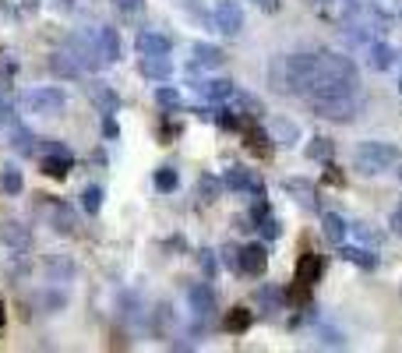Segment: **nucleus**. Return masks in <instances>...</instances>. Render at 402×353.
I'll use <instances>...</instances> for the list:
<instances>
[{
    "label": "nucleus",
    "instance_id": "e433bc0d",
    "mask_svg": "<svg viewBox=\"0 0 402 353\" xmlns=\"http://www.w3.org/2000/svg\"><path fill=\"white\" fill-rule=\"evenodd\" d=\"M254 4H258L265 14H276V11H279V0H254Z\"/></svg>",
    "mask_w": 402,
    "mask_h": 353
},
{
    "label": "nucleus",
    "instance_id": "f704fd0d",
    "mask_svg": "<svg viewBox=\"0 0 402 353\" xmlns=\"http://www.w3.org/2000/svg\"><path fill=\"white\" fill-rule=\"evenodd\" d=\"M201 268H205V275H208V279L215 275V268H219V265H215V255H212V251H201Z\"/></svg>",
    "mask_w": 402,
    "mask_h": 353
},
{
    "label": "nucleus",
    "instance_id": "423d86ee",
    "mask_svg": "<svg viewBox=\"0 0 402 353\" xmlns=\"http://www.w3.org/2000/svg\"><path fill=\"white\" fill-rule=\"evenodd\" d=\"M222 184H226L229 191H251V194H265L261 180L251 174V170H244V167H229V170L222 174Z\"/></svg>",
    "mask_w": 402,
    "mask_h": 353
},
{
    "label": "nucleus",
    "instance_id": "f8f14e48",
    "mask_svg": "<svg viewBox=\"0 0 402 353\" xmlns=\"http://www.w3.org/2000/svg\"><path fill=\"white\" fill-rule=\"evenodd\" d=\"M265 265H268V255H265L261 244H251V248L240 251V272H244V275H261Z\"/></svg>",
    "mask_w": 402,
    "mask_h": 353
},
{
    "label": "nucleus",
    "instance_id": "412c9836",
    "mask_svg": "<svg viewBox=\"0 0 402 353\" xmlns=\"http://www.w3.org/2000/svg\"><path fill=\"white\" fill-rule=\"evenodd\" d=\"M222 64V50L208 46V43H195V68H219Z\"/></svg>",
    "mask_w": 402,
    "mask_h": 353
},
{
    "label": "nucleus",
    "instance_id": "ddd939ff",
    "mask_svg": "<svg viewBox=\"0 0 402 353\" xmlns=\"http://www.w3.org/2000/svg\"><path fill=\"white\" fill-rule=\"evenodd\" d=\"M0 241L11 248V251H25L28 244H32V237H28V230L21 226V223H0Z\"/></svg>",
    "mask_w": 402,
    "mask_h": 353
},
{
    "label": "nucleus",
    "instance_id": "79ce46f5",
    "mask_svg": "<svg viewBox=\"0 0 402 353\" xmlns=\"http://www.w3.org/2000/svg\"><path fill=\"white\" fill-rule=\"evenodd\" d=\"M4 318H7V315H4V304H0V325H4Z\"/></svg>",
    "mask_w": 402,
    "mask_h": 353
},
{
    "label": "nucleus",
    "instance_id": "4be33fe9",
    "mask_svg": "<svg viewBox=\"0 0 402 353\" xmlns=\"http://www.w3.org/2000/svg\"><path fill=\"white\" fill-rule=\"evenodd\" d=\"M251 322H254V315H251L247 307H233V311L226 315L222 329H226V332H247V329H251Z\"/></svg>",
    "mask_w": 402,
    "mask_h": 353
},
{
    "label": "nucleus",
    "instance_id": "a19ab883",
    "mask_svg": "<svg viewBox=\"0 0 402 353\" xmlns=\"http://www.w3.org/2000/svg\"><path fill=\"white\" fill-rule=\"evenodd\" d=\"M328 184H342V174H335V167H328V174H325Z\"/></svg>",
    "mask_w": 402,
    "mask_h": 353
},
{
    "label": "nucleus",
    "instance_id": "aec40b11",
    "mask_svg": "<svg viewBox=\"0 0 402 353\" xmlns=\"http://www.w3.org/2000/svg\"><path fill=\"white\" fill-rule=\"evenodd\" d=\"M321 233H325L332 244H342V237H346V223H342V216L325 212V216H321Z\"/></svg>",
    "mask_w": 402,
    "mask_h": 353
},
{
    "label": "nucleus",
    "instance_id": "c85d7f7f",
    "mask_svg": "<svg viewBox=\"0 0 402 353\" xmlns=\"http://www.w3.org/2000/svg\"><path fill=\"white\" fill-rule=\"evenodd\" d=\"M156 102H159V106H166V110H177V106H180V92H177V88H170V85H159V88H156Z\"/></svg>",
    "mask_w": 402,
    "mask_h": 353
},
{
    "label": "nucleus",
    "instance_id": "c756f323",
    "mask_svg": "<svg viewBox=\"0 0 402 353\" xmlns=\"http://www.w3.org/2000/svg\"><path fill=\"white\" fill-rule=\"evenodd\" d=\"M219 187H222V184H219V180H215V176H201L198 180V194H201V201H215V198H219Z\"/></svg>",
    "mask_w": 402,
    "mask_h": 353
},
{
    "label": "nucleus",
    "instance_id": "c03bdc74",
    "mask_svg": "<svg viewBox=\"0 0 402 353\" xmlns=\"http://www.w3.org/2000/svg\"><path fill=\"white\" fill-rule=\"evenodd\" d=\"M399 180H402V170H399Z\"/></svg>",
    "mask_w": 402,
    "mask_h": 353
},
{
    "label": "nucleus",
    "instance_id": "cd10ccee",
    "mask_svg": "<svg viewBox=\"0 0 402 353\" xmlns=\"http://www.w3.org/2000/svg\"><path fill=\"white\" fill-rule=\"evenodd\" d=\"M342 258H346V262H353V265H364V268H374V265H378V258H374L371 251H364V248H346V251H342Z\"/></svg>",
    "mask_w": 402,
    "mask_h": 353
},
{
    "label": "nucleus",
    "instance_id": "7c9ffc66",
    "mask_svg": "<svg viewBox=\"0 0 402 353\" xmlns=\"http://www.w3.org/2000/svg\"><path fill=\"white\" fill-rule=\"evenodd\" d=\"M156 187H159L163 194L177 191V170H173V167H163V170L156 174Z\"/></svg>",
    "mask_w": 402,
    "mask_h": 353
},
{
    "label": "nucleus",
    "instance_id": "2f4dec72",
    "mask_svg": "<svg viewBox=\"0 0 402 353\" xmlns=\"http://www.w3.org/2000/svg\"><path fill=\"white\" fill-rule=\"evenodd\" d=\"M11 113H14V110H11V88H7V82L0 78V120L11 124V120H14Z\"/></svg>",
    "mask_w": 402,
    "mask_h": 353
},
{
    "label": "nucleus",
    "instance_id": "4468645a",
    "mask_svg": "<svg viewBox=\"0 0 402 353\" xmlns=\"http://www.w3.org/2000/svg\"><path fill=\"white\" fill-rule=\"evenodd\" d=\"M195 88H198V95L212 99V102H222V99L233 95V82L229 78H205V82H195Z\"/></svg>",
    "mask_w": 402,
    "mask_h": 353
},
{
    "label": "nucleus",
    "instance_id": "a878e982",
    "mask_svg": "<svg viewBox=\"0 0 402 353\" xmlns=\"http://www.w3.org/2000/svg\"><path fill=\"white\" fill-rule=\"evenodd\" d=\"M82 209L89 212V216H96L102 209V187H96V184H89L85 191H82Z\"/></svg>",
    "mask_w": 402,
    "mask_h": 353
},
{
    "label": "nucleus",
    "instance_id": "20e7f679",
    "mask_svg": "<svg viewBox=\"0 0 402 353\" xmlns=\"http://www.w3.org/2000/svg\"><path fill=\"white\" fill-rule=\"evenodd\" d=\"M314 113L325 120H349L357 113L353 95H328V99H314Z\"/></svg>",
    "mask_w": 402,
    "mask_h": 353
},
{
    "label": "nucleus",
    "instance_id": "473e14b6",
    "mask_svg": "<svg viewBox=\"0 0 402 353\" xmlns=\"http://www.w3.org/2000/svg\"><path fill=\"white\" fill-rule=\"evenodd\" d=\"M258 230H261V237H265V241H276V237H279V233H283V223H279V219H276V216H265V219H261V226H258Z\"/></svg>",
    "mask_w": 402,
    "mask_h": 353
},
{
    "label": "nucleus",
    "instance_id": "1a4fd4ad",
    "mask_svg": "<svg viewBox=\"0 0 402 353\" xmlns=\"http://www.w3.org/2000/svg\"><path fill=\"white\" fill-rule=\"evenodd\" d=\"M96 43H99V53H102L106 64H116V60H120V36H116L113 25L96 28Z\"/></svg>",
    "mask_w": 402,
    "mask_h": 353
},
{
    "label": "nucleus",
    "instance_id": "393cba45",
    "mask_svg": "<svg viewBox=\"0 0 402 353\" xmlns=\"http://www.w3.org/2000/svg\"><path fill=\"white\" fill-rule=\"evenodd\" d=\"M0 187H4L7 194H18V191L25 187V180H21V170H18V167H4V174H0Z\"/></svg>",
    "mask_w": 402,
    "mask_h": 353
},
{
    "label": "nucleus",
    "instance_id": "2eb2a0df",
    "mask_svg": "<svg viewBox=\"0 0 402 353\" xmlns=\"http://www.w3.org/2000/svg\"><path fill=\"white\" fill-rule=\"evenodd\" d=\"M89 99H92V102L99 106V110L106 113V117L120 110V95H116L113 88H106L102 82H96V85H89Z\"/></svg>",
    "mask_w": 402,
    "mask_h": 353
},
{
    "label": "nucleus",
    "instance_id": "6e6552de",
    "mask_svg": "<svg viewBox=\"0 0 402 353\" xmlns=\"http://www.w3.org/2000/svg\"><path fill=\"white\" fill-rule=\"evenodd\" d=\"M188 304H191V311H195L198 318H208V315L215 311V290H212L208 283H195V286L188 290Z\"/></svg>",
    "mask_w": 402,
    "mask_h": 353
},
{
    "label": "nucleus",
    "instance_id": "58836bf2",
    "mask_svg": "<svg viewBox=\"0 0 402 353\" xmlns=\"http://www.w3.org/2000/svg\"><path fill=\"white\" fill-rule=\"evenodd\" d=\"M392 230H396V233L402 237V205L396 209V216H392Z\"/></svg>",
    "mask_w": 402,
    "mask_h": 353
},
{
    "label": "nucleus",
    "instance_id": "f3484780",
    "mask_svg": "<svg viewBox=\"0 0 402 353\" xmlns=\"http://www.w3.org/2000/svg\"><path fill=\"white\" fill-rule=\"evenodd\" d=\"M317 275H321V258H317L314 251H303L300 265H297V283H303V286H314V283H317Z\"/></svg>",
    "mask_w": 402,
    "mask_h": 353
},
{
    "label": "nucleus",
    "instance_id": "9d476101",
    "mask_svg": "<svg viewBox=\"0 0 402 353\" xmlns=\"http://www.w3.org/2000/svg\"><path fill=\"white\" fill-rule=\"evenodd\" d=\"M134 46H138L141 57H159V53H170V50H173V43H170L163 32H141Z\"/></svg>",
    "mask_w": 402,
    "mask_h": 353
},
{
    "label": "nucleus",
    "instance_id": "f03ea898",
    "mask_svg": "<svg viewBox=\"0 0 402 353\" xmlns=\"http://www.w3.org/2000/svg\"><path fill=\"white\" fill-rule=\"evenodd\" d=\"M392 163H399V149H396V145L364 142V145L357 149V170H360V174H381V170H389Z\"/></svg>",
    "mask_w": 402,
    "mask_h": 353
},
{
    "label": "nucleus",
    "instance_id": "0eeeda50",
    "mask_svg": "<svg viewBox=\"0 0 402 353\" xmlns=\"http://www.w3.org/2000/svg\"><path fill=\"white\" fill-rule=\"evenodd\" d=\"M7 145L18 152V156H36V138H32V131L25 127V124H18V120H11L7 124Z\"/></svg>",
    "mask_w": 402,
    "mask_h": 353
},
{
    "label": "nucleus",
    "instance_id": "b1692460",
    "mask_svg": "<svg viewBox=\"0 0 402 353\" xmlns=\"http://www.w3.org/2000/svg\"><path fill=\"white\" fill-rule=\"evenodd\" d=\"M332 152H335V145H332V138H314L310 145H307V159H332Z\"/></svg>",
    "mask_w": 402,
    "mask_h": 353
},
{
    "label": "nucleus",
    "instance_id": "a211bd4d",
    "mask_svg": "<svg viewBox=\"0 0 402 353\" xmlns=\"http://www.w3.org/2000/svg\"><path fill=\"white\" fill-rule=\"evenodd\" d=\"M286 191H290L300 205H307V209H317V198H314V184H310V180L293 176V180H286Z\"/></svg>",
    "mask_w": 402,
    "mask_h": 353
},
{
    "label": "nucleus",
    "instance_id": "f257e3e1",
    "mask_svg": "<svg viewBox=\"0 0 402 353\" xmlns=\"http://www.w3.org/2000/svg\"><path fill=\"white\" fill-rule=\"evenodd\" d=\"M286 68V85L300 95H310L314 92V82H317V53H297V57H286L283 60Z\"/></svg>",
    "mask_w": 402,
    "mask_h": 353
},
{
    "label": "nucleus",
    "instance_id": "5701e85b",
    "mask_svg": "<svg viewBox=\"0 0 402 353\" xmlns=\"http://www.w3.org/2000/svg\"><path fill=\"white\" fill-rule=\"evenodd\" d=\"M272 138H276L279 145H293V142H297V124L276 117V120H272Z\"/></svg>",
    "mask_w": 402,
    "mask_h": 353
},
{
    "label": "nucleus",
    "instance_id": "7ed1b4c3",
    "mask_svg": "<svg viewBox=\"0 0 402 353\" xmlns=\"http://www.w3.org/2000/svg\"><path fill=\"white\" fill-rule=\"evenodd\" d=\"M64 102H67L64 88H32L21 95V106L28 113H39V117H57L64 110Z\"/></svg>",
    "mask_w": 402,
    "mask_h": 353
},
{
    "label": "nucleus",
    "instance_id": "c9c22d12",
    "mask_svg": "<svg viewBox=\"0 0 402 353\" xmlns=\"http://www.w3.org/2000/svg\"><path fill=\"white\" fill-rule=\"evenodd\" d=\"M321 347H342L339 332H325V336H321Z\"/></svg>",
    "mask_w": 402,
    "mask_h": 353
},
{
    "label": "nucleus",
    "instance_id": "bb28decb",
    "mask_svg": "<svg viewBox=\"0 0 402 353\" xmlns=\"http://www.w3.org/2000/svg\"><path fill=\"white\" fill-rule=\"evenodd\" d=\"M53 223H57L60 233H75V212H71L67 205H57V209H53Z\"/></svg>",
    "mask_w": 402,
    "mask_h": 353
},
{
    "label": "nucleus",
    "instance_id": "39448f33",
    "mask_svg": "<svg viewBox=\"0 0 402 353\" xmlns=\"http://www.w3.org/2000/svg\"><path fill=\"white\" fill-rule=\"evenodd\" d=\"M215 28L222 36H237L244 28V7L237 0H219L215 4Z\"/></svg>",
    "mask_w": 402,
    "mask_h": 353
},
{
    "label": "nucleus",
    "instance_id": "37998d69",
    "mask_svg": "<svg viewBox=\"0 0 402 353\" xmlns=\"http://www.w3.org/2000/svg\"><path fill=\"white\" fill-rule=\"evenodd\" d=\"M317 4H328V0H317Z\"/></svg>",
    "mask_w": 402,
    "mask_h": 353
},
{
    "label": "nucleus",
    "instance_id": "ea45409f",
    "mask_svg": "<svg viewBox=\"0 0 402 353\" xmlns=\"http://www.w3.org/2000/svg\"><path fill=\"white\" fill-rule=\"evenodd\" d=\"M102 131H106V138H116V135H120V131H116V124H113V120H106V124H102Z\"/></svg>",
    "mask_w": 402,
    "mask_h": 353
},
{
    "label": "nucleus",
    "instance_id": "72a5a7b5",
    "mask_svg": "<svg viewBox=\"0 0 402 353\" xmlns=\"http://www.w3.org/2000/svg\"><path fill=\"white\" fill-rule=\"evenodd\" d=\"M222 258H226V265H229L233 272H240V251H237V248H222Z\"/></svg>",
    "mask_w": 402,
    "mask_h": 353
},
{
    "label": "nucleus",
    "instance_id": "9b49d317",
    "mask_svg": "<svg viewBox=\"0 0 402 353\" xmlns=\"http://www.w3.org/2000/svg\"><path fill=\"white\" fill-rule=\"evenodd\" d=\"M141 75L152 78V82H166L173 75V64H170V53H159V57H141Z\"/></svg>",
    "mask_w": 402,
    "mask_h": 353
},
{
    "label": "nucleus",
    "instance_id": "dca6fc26",
    "mask_svg": "<svg viewBox=\"0 0 402 353\" xmlns=\"http://www.w3.org/2000/svg\"><path fill=\"white\" fill-rule=\"evenodd\" d=\"M367 64H371L374 71H389V68L396 64V50H392L389 43H371V46H367Z\"/></svg>",
    "mask_w": 402,
    "mask_h": 353
},
{
    "label": "nucleus",
    "instance_id": "a18cd8bd",
    "mask_svg": "<svg viewBox=\"0 0 402 353\" xmlns=\"http://www.w3.org/2000/svg\"><path fill=\"white\" fill-rule=\"evenodd\" d=\"M399 85H402V82H399Z\"/></svg>",
    "mask_w": 402,
    "mask_h": 353
},
{
    "label": "nucleus",
    "instance_id": "4c0bfd02",
    "mask_svg": "<svg viewBox=\"0 0 402 353\" xmlns=\"http://www.w3.org/2000/svg\"><path fill=\"white\" fill-rule=\"evenodd\" d=\"M116 7H120V11H138L141 0H116Z\"/></svg>",
    "mask_w": 402,
    "mask_h": 353
},
{
    "label": "nucleus",
    "instance_id": "6ab92c4d",
    "mask_svg": "<svg viewBox=\"0 0 402 353\" xmlns=\"http://www.w3.org/2000/svg\"><path fill=\"white\" fill-rule=\"evenodd\" d=\"M50 64H53V71H57L60 78H78V75H82V64H78V57H75L71 50H67V53H53Z\"/></svg>",
    "mask_w": 402,
    "mask_h": 353
}]
</instances>
